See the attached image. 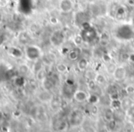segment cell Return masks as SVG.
<instances>
[{"instance_id": "12", "label": "cell", "mask_w": 134, "mask_h": 132, "mask_svg": "<svg viewBox=\"0 0 134 132\" xmlns=\"http://www.w3.org/2000/svg\"><path fill=\"white\" fill-rule=\"evenodd\" d=\"M66 55L70 61H77L81 57V50L78 46H75L74 48H70Z\"/></svg>"}, {"instance_id": "18", "label": "cell", "mask_w": 134, "mask_h": 132, "mask_svg": "<svg viewBox=\"0 0 134 132\" xmlns=\"http://www.w3.org/2000/svg\"><path fill=\"white\" fill-rule=\"evenodd\" d=\"M74 86L75 85H68V84L64 83L63 89V93L66 98H73L74 93H75V90H74Z\"/></svg>"}, {"instance_id": "19", "label": "cell", "mask_w": 134, "mask_h": 132, "mask_svg": "<svg viewBox=\"0 0 134 132\" xmlns=\"http://www.w3.org/2000/svg\"><path fill=\"white\" fill-rule=\"evenodd\" d=\"M56 72L58 74H65L68 70V66L63 62H60V63L56 64Z\"/></svg>"}, {"instance_id": "25", "label": "cell", "mask_w": 134, "mask_h": 132, "mask_svg": "<svg viewBox=\"0 0 134 132\" xmlns=\"http://www.w3.org/2000/svg\"><path fill=\"white\" fill-rule=\"evenodd\" d=\"M35 74H36V79H37L38 80H40L41 82L42 81V80H44L47 76H48V74H47V72H46V70H45L44 67L41 69V70H39L37 73H35Z\"/></svg>"}, {"instance_id": "26", "label": "cell", "mask_w": 134, "mask_h": 132, "mask_svg": "<svg viewBox=\"0 0 134 132\" xmlns=\"http://www.w3.org/2000/svg\"><path fill=\"white\" fill-rule=\"evenodd\" d=\"M116 67H117V66H116L114 63H108V65H107V67H106V70H107V72H108V74L112 75L114 71H115Z\"/></svg>"}, {"instance_id": "14", "label": "cell", "mask_w": 134, "mask_h": 132, "mask_svg": "<svg viewBox=\"0 0 134 132\" xmlns=\"http://www.w3.org/2000/svg\"><path fill=\"white\" fill-rule=\"evenodd\" d=\"M8 55H9V56H11L12 57H14V58H17V59L22 58L23 56H24L23 50H21L20 48H19V47H17V46L8 47Z\"/></svg>"}, {"instance_id": "13", "label": "cell", "mask_w": 134, "mask_h": 132, "mask_svg": "<svg viewBox=\"0 0 134 132\" xmlns=\"http://www.w3.org/2000/svg\"><path fill=\"white\" fill-rule=\"evenodd\" d=\"M86 22H87V14H86L84 10L78 11L75 15V25H77L78 27H81L84 23H86Z\"/></svg>"}, {"instance_id": "24", "label": "cell", "mask_w": 134, "mask_h": 132, "mask_svg": "<svg viewBox=\"0 0 134 132\" xmlns=\"http://www.w3.org/2000/svg\"><path fill=\"white\" fill-rule=\"evenodd\" d=\"M95 80L96 82H97V85H104V84L107 83V78L105 77V75L103 74H100V73H97V75H96L95 77Z\"/></svg>"}, {"instance_id": "11", "label": "cell", "mask_w": 134, "mask_h": 132, "mask_svg": "<svg viewBox=\"0 0 134 132\" xmlns=\"http://www.w3.org/2000/svg\"><path fill=\"white\" fill-rule=\"evenodd\" d=\"M112 77L116 81H122L127 77V69L123 66H117L115 71L112 74Z\"/></svg>"}, {"instance_id": "7", "label": "cell", "mask_w": 134, "mask_h": 132, "mask_svg": "<svg viewBox=\"0 0 134 132\" xmlns=\"http://www.w3.org/2000/svg\"><path fill=\"white\" fill-rule=\"evenodd\" d=\"M75 8V3L73 0H60L58 3V9L63 14H69Z\"/></svg>"}, {"instance_id": "30", "label": "cell", "mask_w": 134, "mask_h": 132, "mask_svg": "<svg viewBox=\"0 0 134 132\" xmlns=\"http://www.w3.org/2000/svg\"><path fill=\"white\" fill-rule=\"evenodd\" d=\"M126 1L128 4L130 5V6H134V0H126Z\"/></svg>"}, {"instance_id": "8", "label": "cell", "mask_w": 134, "mask_h": 132, "mask_svg": "<svg viewBox=\"0 0 134 132\" xmlns=\"http://www.w3.org/2000/svg\"><path fill=\"white\" fill-rule=\"evenodd\" d=\"M54 95L52 94V91H48V90L41 89L37 92V99L40 101V102L43 104H49L52 102V98Z\"/></svg>"}, {"instance_id": "6", "label": "cell", "mask_w": 134, "mask_h": 132, "mask_svg": "<svg viewBox=\"0 0 134 132\" xmlns=\"http://www.w3.org/2000/svg\"><path fill=\"white\" fill-rule=\"evenodd\" d=\"M57 116H55L52 119V128L55 131H63L65 128L68 126V119H66L65 117L60 115L59 112H58V115H56Z\"/></svg>"}, {"instance_id": "9", "label": "cell", "mask_w": 134, "mask_h": 132, "mask_svg": "<svg viewBox=\"0 0 134 132\" xmlns=\"http://www.w3.org/2000/svg\"><path fill=\"white\" fill-rule=\"evenodd\" d=\"M17 40L19 45L26 46V45L31 43L32 35L30 32V31H20L17 35Z\"/></svg>"}, {"instance_id": "4", "label": "cell", "mask_w": 134, "mask_h": 132, "mask_svg": "<svg viewBox=\"0 0 134 132\" xmlns=\"http://www.w3.org/2000/svg\"><path fill=\"white\" fill-rule=\"evenodd\" d=\"M115 36L117 37V39L120 40V41H129L133 38L134 32L131 27L123 24L116 29Z\"/></svg>"}, {"instance_id": "22", "label": "cell", "mask_w": 134, "mask_h": 132, "mask_svg": "<svg viewBox=\"0 0 134 132\" xmlns=\"http://www.w3.org/2000/svg\"><path fill=\"white\" fill-rule=\"evenodd\" d=\"M29 31H30V32L31 34L39 33V32H41V25L38 22H33L30 25Z\"/></svg>"}, {"instance_id": "10", "label": "cell", "mask_w": 134, "mask_h": 132, "mask_svg": "<svg viewBox=\"0 0 134 132\" xmlns=\"http://www.w3.org/2000/svg\"><path fill=\"white\" fill-rule=\"evenodd\" d=\"M88 95H89L88 91H85V90H82V89H76L75 93H74L73 99L75 102H79V104H84V102H87Z\"/></svg>"}, {"instance_id": "21", "label": "cell", "mask_w": 134, "mask_h": 132, "mask_svg": "<svg viewBox=\"0 0 134 132\" xmlns=\"http://www.w3.org/2000/svg\"><path fill=\"white\" fill-rule=\"evenodd\" d=\"M18 71H19V75H21V76L25 77L26 75H28L29 73L30 72V67H29L27 64H21V65L19 66L18 67Z\"/></svg>"}, {"instance_id": "20", "label": "cell", "mask_w": 134, "mask_h": 132, "mask_svg": "<svg viewBox=\"0 0 134 132\" xmlns=\"http://www.w3.org/2000/svg\"><path fill=\"white\" fill-rule=\"evenodd\" d=\"M100 102V96L97 93H93V92H89L88 95V100L87 102H89L90 104H97Z\"/></svg>"}, {"instance_id": "32", "label": "cell", "mask_w": 134, "mask_h": 132, "mask_svg": "<svg viewBox=\"0 0 134 132\" xmlns=\"http://www.w3.org/2000/svg\"><path fill=\"white\" fill-rule=\"evenodd\" d=\"M1 21H2V15L0 14V23H1Z\"/></svg>"}, {"instance_id": "3", "label": "cell", "mask_w": 134, "mask_h": 132, "mask_svg": "<svg viewBox=\"0 0 134 132\" xmlns=\"http://www.w3.org/2000/svg\"><path fill=\"white\" fill-rule=\"evenodd\" d=\"M85 113L83 110L79 108H75L73 109L68 115V124L71 128H79L85 122Z\"/></svg>"}, {"instance_id": "31", "label": "cell", "mask_w": 134, "mask_h": 132, "mask_svg": "<svg viewBox=\"0 0 134 132\" xmlns=\"http://www.w3.org/2000/svg\"><path fill=\"white\" fill-rule=\"evenodd\" d=\"M77 132H88V131H87V130H86V129H84V128H80V129H79Z\"/></svg>"}, {"instance_id": "27", "label": "cell", "mask_w": 134, "mask_h": 132, "mask_svg": "<svg viewBox=\"0 0 134 132\" xmlns=\"http://www.w3.org/2000/svg\"><path fill=\"white\" fill-rule=\"evenodd\" d=\"M49 21H50L51 24H53V25H56L59 23V19H58V18L55 17V16H51L50 19H49Z\"/></svg>"}, {"instance_id": "15", "label": "cell", "mask_w": 134, "mask_h": 132, "mask_svg": "<svg viewBox=\"0 0 134 132\" xmlns=\"http://www.w3.org/2000/svg\"><path fill=\"white\" fill-rule=\"evenodd\" d=\"M88 66H89V61L87 58L84 57V56H81L76 61V67L81 72H86L88 69Z\"/></svg>"}, {"instance_id": "5", "label": "cell", "mask_w": 134, "mask_h": 132, "mask_svg": "<svg viewBox=\"0 0 134 132\" xmlns=\"http://www.w3.org/2000/svg\"><path fill=\"white\" fill-rule=\"evenodd\" d=\"M65 43V33L62 30H55L50 35V43L54 48H60Z\"/></svg>"}, {"instance_id": "17", "label": "cell", "mask_w": 134, "mask_h": 132, "mask_svg": "<svg viewBox=\"0 0 134 132\" xmlns=\"http://www.w3.org/2000/svg\"><path fill=\"white\" fill-rule=\"evenodd\" d=\"M41 85H42V89L48 90V91H52L54 87L56 86V84L52 80V79L49 76H47L44 80L41 81Z\"/></svg>"}, {"instance_id": "29", "label": "cell", "mask_w": 134, "mask_h": 132, "mask_svg": "<svg viewBox=\"0 0 134 132\" xmlns=\"http://www.w3.org/2000/svg\"><path fill=\"white\" fill-rule=\"evenodd\" d=\"M4 120H5V114L2 110L0 109V125L4 122Z\"/></svg>"}, {"instance_id": "28", "label": "cell", "mask_w": 134, "mask_h": 132, "mask_svg": "<svg viewBox=\"0 0 134 132\" xmlns=\"http://www.w3.org/2000/svg\"><path fill=\"white\" fill-rule=\"evenodd\" d=\"M126 91L129 94H132L134 92V86L133 85H129L128 87L126 88Z\"/></svg>"}, {"instance_id": "2", "label": "cell", "mask_w": 134, "mask_h": 132, "mask_svg": "<svg viewBox=\"0 0 134 132\" xmlns=\"http://www.w3.org/2000/svg\"><path fill=\"white\" fill-rule=\"evenodd\" d=\"M23 52H24V56L26 57V59L31 62L38 61V60L41 59L44 56L41 47L34 43H30V45L24 46Z\"/></svg>"}, {"instance_id": "16", "label": "cell", "mask_w": 134, "mask_h": 132, "mask_svg": "<svg viewBox=\"0 0 134 132\" xmlns=\"http://www.w3.org/2000/svg\"><path fill=\"white\" fill-rule=\"evenodd\" d=\"M49 105H50L51 109H52V111L55 112V113H58L62 108V101L60 100L59 98H57V97L53 96L52 102L49 104Z\"/></svg>"}, {"instance_id": "23", "label": "cell", "mask_w": 134, "mask_h": 132, "mask_svg": "<svg viewBox=\"0 0 134 132\" xmlns=\"http://www.w3.org/2000/svg\"><path fill=\"white\" fill-rule=\"evenodd\" d=\"M14 84H15L17 87H23V86L26 84V80H25V77L21 76V75H18L14 78L13 80Z\"/></svg>"}, {"instance_id": "1", "label": "cell", "mask_w": 134, "mask_h": 132, "mask_svg": "<svg viewBox=\"0 0 134 132\" xmlns=\"http://www.w3.org/2000/svg\"><path fill=\"white\" fill-rule=\"evenodd\" d=\"M79 35L82 38L83 43H92L97 37V33L96 29L89 22H86L80 27Z\"/></svg>"}]
</instances>
